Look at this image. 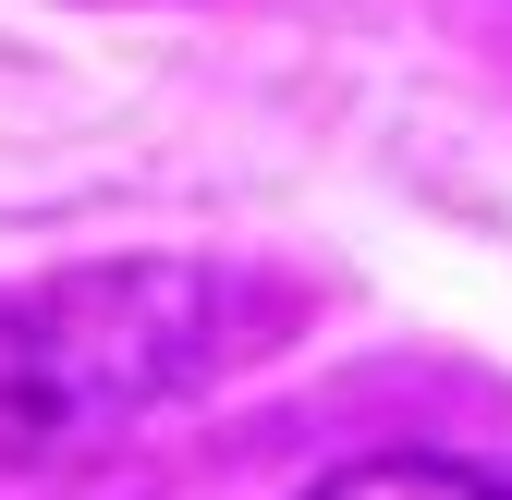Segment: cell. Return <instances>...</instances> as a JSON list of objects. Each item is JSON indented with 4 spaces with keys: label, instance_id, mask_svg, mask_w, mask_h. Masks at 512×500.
Instances as JSON below:
<instances>
[{
    "label": "cell",
    "instance_id": "obj_1",
    "mask_svg": "<svg viewBox=\"0 0 512 500\" xmlns=\"http://www.w3.org/2000/svg\"><path fill=\"white\" fill-rule=\"evenodd\" d=\"M305 500H512V488H500V476H476V464H439V452H378V464L317 476Z\"/></svg>",
    "mask_w": 512,
    "mask_h": 500
}]
</instances>
